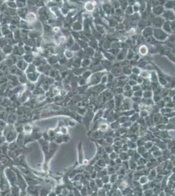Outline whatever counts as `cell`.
<instances>
[{
	"mask_svg": "<svg viewBox=\"0 0 175 196\" xmlns=\"http://www.w3.org/2000/svg\"><path fill=\"white\" fill-rule=\"evenodd\" d=\"M5 177L8 180L9 184H10V186H16L17 185V177L16 173L13 170L11 167H8L5 169Z\"/></svg>",
	"mask_w": 175,
	"mask_h": 196,
	"instance_id": "obj_1",
	"label": "cell"
},
{
	"mask_svg": "<svg viewBox=\"0 0 175 196\" xmlns=\"http://www.w3.org/2000/svg\"><path fill=\"white\" fill-rule=\"evenodd\" d=\"M10 191L11 196H19L20 195V188L17 185L11 186Z\"/></svg>",
	"mask_w": 175,
	"mask_h": 196,
	"instance_id": "obj_2",
	"label": "cell"
},
{
	"mask_svg": "<svg viewBox=\"0 0 175 196\" xmlns=\"http://www.w3.org/2000/svg\"><path fill=\"white\" fill-rule=\"evenodd\" d=\"M0 196H2V191H1V190H0Z\"/></svg>",
	"mask_w": 175,
	"mask_h": 196,
	"instance_id": "obj_3",
	"label": "cell"
}]
</instances>
